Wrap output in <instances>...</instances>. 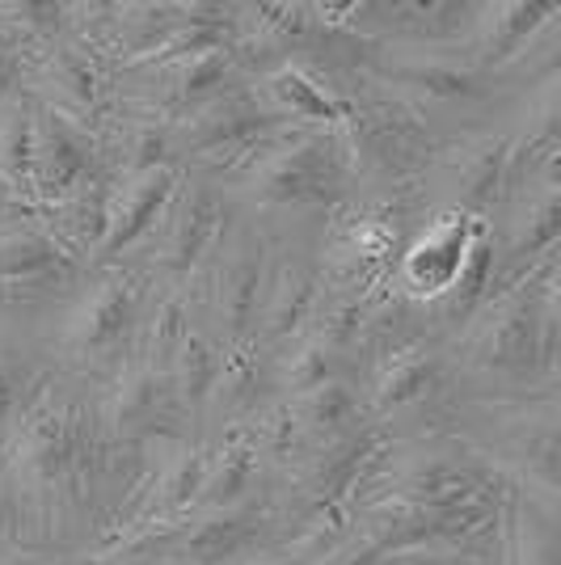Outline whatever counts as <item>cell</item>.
<instances>
[{
	"label": "cell",
	"instance_id": "6da1fadb",
	"mask_svg": "<svg viewBox=\"0 0 561 565\" xmlns=\"http://www.w3.org/2000/svg\"><path fill=\"white\" fill-rule=\"evenodd\" d=\"M89 456H94V439L76 401L55 397V393H39L30 401L13 439V477H18V490L43 515H55L81 494L89 477Z\"/></svg>",
	"mask_w": 561,
	"mask_h": 565
},
{
	"label": "cell",
	"instance_id": "7a4b0ae2",
	"mask_svg": "<svg viewBox=\"0 0 561 565\" xmlns=\"http://www.w3.org/2000/svg\"><path fill=\"white\" fill-rule=\"evenodd\" d=\"M558 351V312L553 296H544V305H532V296H511L502 300L498 312L477 333V363L490 372H532L537 363L553 367Z\"/></svg>",
	"mask_w": 561,
	"mask_h": 565
},
{
	"label": "cell",
	"instance_id": "3957f363",
	"mask_svg": "<svg viewBox=\"0 0 561 565\" xmlns=\"http://www.w3.org/2000/svg\"><path fill=\"white\" fill-rule=\"evenodd\" d=\"M140 326V287L123 275L94 282L81 305L72 308L64 326V347L81 363H110L127 351L131 333Z\"/></svg>",
	"mask_w": 561,
	"mask_h": 565
},
{
	"label": "cell",
	"instance_id": "277c9868",
	"mask_svg": "<svg viewBox=\"0 0 561 565\" xmlns=\"http://www.w3.org/2000/svg\"><path fill=\"white\" fill-rule=\"evenodd\" d=\"M486 228L490 224L477 220V215H440L401 258V282L410 287V296H419V300H447L456 291V282H461V270H465L477 236L486 233Z\"/></svg>",
	"mask_w": 561,
	"mask_h": 565
},
{
	"label": "cell",
	"instance_id": "5b68a950",
	"mask_svg": "<svg viewBox=\"0 0 561 565\" xmlns=\"http://www.w3.org/2000/svg\"><path fill=\"white\" fill-rule=\"evenodd\" d=\"M178 199V178L169 166L157 169H136L123 186L106 199V228H102V241H97V258H118L127 254L136 241L157 228L169 207Z\"/></svg>",
	"mask_w": 561,
	"mask_h": 565
},
{
	"label": "cell",
	"instance_id": "8992f818",
	"mask_svg": "<svg viewBox=\"0 0 561 565\" xmlns=\"http://www.w3.org/2000/svg\"><path fill=\"white\" fill-rule=\"evenodd\" d=\"M334 182H338L334 152L317 136L271 148L250 178V186L262 203H313V199H326Z\"/></svg>",
	"mask_w": 561,
	"mask_h": 565
},
{
	"label": "cell",
	"instance_id": "52a82bcc",
	"mask_svg": "<svg viewBox=\"0 0 561 565\" xmlns=\"http://www.w3.org/2000/svg\"><path fill=\"white\" fill-rule=\"evenodd\" d=\"M94 178V140L60 110L39 115L34 136V194L47 199H76Z\"/></svg>",
	"mask_w": 561,
	"mask_h": 565
},
{
	"label": "cell",
	"instance_id": "ba28073f",
	"mask_svg": "<svg viewBox=\"0 0 561 565\" xmlns=\"http://www.w3.org/2000/svg\"><path fill=\"white\" fill-rule=\"evenodd\" d=\"M224 228V203L215 190H190L187 199L178 203V212L169 220V241H165V266L173 275L194 270L203 254L215 249Z\"/></svg>",
	"mask_w": 561,
	"mask_h": 565
},
{
	"label": "cell",
	"instance_id": "9c48e42d",
	"mask_svg": "<svg viewBox=\"0 0 561 565\" xmlns=\"http://www.w3.org/2000/svg\"><path fill=\"white\" fill-rule=\"evenodd\" d=\"M262 287H266V258H262V241L257 236H241L229 258L220 266V321L229 326L233 338L245 333V326L257 317V300H262Z\"/></svg>",
	"mask_w": 561,
	"mask_h": 565
},
{
	"label": "cell",
	"instance_id": "30bf717a",
	"mask_svg": "<svg viewBox=\"0 0 561 565\" xmlns=\"http://www.w3.org/2000/svg\"><path fill=\"white\" fill-rule=\"evenodd\" d=\"M481 498H490L486 477L461 460H431L405 477V502L422 515H444V511L481 502Z\"/></svg>",
	"mask_w": 561,
	"mask_h": 565
},
{
	"label": "cell",
	"instance_id": "8fae6325",
	"mask_svg": "<svg viewBox=\"0 0 561 565\" xmlns=\"http://www.w3.org/2000/svg\"><path fill=\"white\" fill-rule=\"evenodd\" d=\"M507 178H511V143L507 140H481L465 148V157L456 166V199H461L456 212L481 220V207H490L498 199Z\"/></svg>",
	"mask_w": 561,
	"mask_h": 565
},
{
	"label": "cell",
	"instance_id": "7c38bea8",
	"mask_svg": "<svg viewBox=\"0 0 561 565\" xmlns=\"http://www.w3.org/2000/svg\"><path fill=\"white\" fill-rule=\"evenodd\" d=\"M34 136H39V115L22 97L0 102V186L30 190L34 194Z\"/></svg>",
	"mask_w": 561,
	"mask_h": 565
},
{
	"label": "cell",
	"instance_id": "4fadbf2b",
	"mask_svg": "<svg viewBox=\"0 0 561 565\" xmlns=\"http://www.w3.org/2000/svg\"><path fill=\"white\" fill-rule=\"evenodd\" d=\"M68 262L64 245L43 228L0 233V282H39Z\"/></svg>",
	"mask_w": 561,
	"mask_h": 565
},
{
	"label": "cell",
	"instance_id": "5bb4252c",
	"mask_svg": "<svg viewBox=\"0 0 561 565\" xmlns=\"http://www.w3.org/2000/svg\"><path fill=\"white\" fill-rule=\"evenodd\" d=\"M257 456H262V451H257L254 435L233 430V435L224 439V448L215 451V460H208V477H203V494H199V502H211L215 511L233 507L236 498L250 490V481H254Z\"/></svg>",
	"mask_w": 561,
	"mask_h": 565
},
{
	"label": "cell",
	"instance_id": "9a60e30c",
	"mask_svg": "<svg viewBox=\"0 0 561 565\" xmlns=\"http://www.w3.org/2000/svg\"><path fill=\"white\" fill-rule=\"evenodd\" d=\"M266 89L275 97V110L287 118H300V122H321V127H334L347 118V106L329 94L326 85H317L308 72L300 68H279Z\"/></svg>",
	"mask_w": 561,
	"mask_h": 565
},
{
	"label": "cell",
	"instance_id": "2e32d148",
	"mask_svg": "<svg viewBox=\"0 0 561 565\" xmlns=\"http://www.w3.org/2000/svg\"><path fill=\"white\" fill-rule=\"evenodd\" d=\"M215 376H220V351L208 333L190 330L187 342L173 354V367H169V384L178 388V397L187 401L190 409H203L215 393Z\"/></svg>",
	"mask_w": 561,
	"mask_h": 565
},
{
	"label": "cell",
	"instance_id": "e0dca14e",
	"mask_svg": "<svg viewBox=\"0 0 561 565\" xmlns=\"http://www.w3.org/2000/svg\"><path fill=\"white\" fill-rule=\"evenodd\" d=\"M161 372H152V367H131L127 380L118 384V397H115V414H110V423L118 430H140V426H152L157 418L165 414V405H169V388H165Z\"/></svg>",
	"mask_w": 561,
	"mask_h": 565
},
{
	"label": "cell",
	"instance_id": "ac0fdd59",
	"mask_svg": "<svg viewBox=\"0 0 561 565\" xmlns=\"http://www.w3.org/2000/svg\"><path fill=\"white\" fill-rule=\"evenodd\" d=\"M440 384V363L426 351H401L389 372L375 388V405L380 409H401V405H414V401L431 397Z\"/></svg>",
	"mask_w": 561,
	"mask_h": 565
},
{
	"label": "cell",
	"instance_id": "d6986e66",
	"mask_svg": "<svg viewBox=\"0 0 561 565\" xmlns=\"http://www.w3.org/2000/svg\"><path fill=\"white\" fill-rule=\"evenodd\" d=\"M317 305V282L300 266H283V275L271 287L266 300V333L271 338H287L292 330H300V321H308V312Z\"/></svg>",
	"mask_w": 561,
	"mask_h": 565
},
{
	"label": "cell",
	"instance_id": "ffe728a7",
	"mask_svg": "<svg viewBox=\"0 0 561 565\" xmlns=\"http://www.w3.org/2000/svg\"><path fill=\"white\" fill-rule=\"evenodd\" d=\"M250 536H254V519L236 515V511H220L187 536V557L194 565L224 562V557H236L250 544Z\"/></svg>",
	"mask_w": 561,
	"mask_h": 565
},
{
	"label": "cell",
	"instance_id": "44dd1931",
	"mask_svg": "<svg viewBox=\"0 0 561 565\" xmlns=\"http://www.w3.org/2000/svg\"><path fill=\"white\" fill-rule=\"evenodd\" d=\"M549 4H498L486 18V51L494 60H507L515 51L523 47L540 25L549 22Z\"/></svg>",
	"mask_w": 561,
	"mask_h": 565
},
{
	"label": "cell",
	"instance_id": "7402d4cb",
	"mask_svg": "<svg viewBox=\"0 0 561 565\" xmlns=\"http://www.w3.org/2000/svg\"><path fill=\"white\" fill-rule=\"evenodd\" d=\"M47 76H51V89L64 97L68 110H89V106L97 102V94H102V81H97L94 60L76 47L55 51V55L47 60Z\"/></svg>",
	"mask_w": 561,
	"mask_h": 565
},
{
	"label": "cell",
	"instance_id": "603a6c76",
	"mask_svg": "<svg viewBox=\"0 0 561 565\" xmlns=\"http://www.w3.org/2000/svg\"><path fill=\"white\" fill-rule=\"evenodd\" d=\"M296 418L305 430H321V435H342L347 426L359 418V401L351 397V388L347 384H338V380H329L321 388H313L300 397L296 405Z\"/></svg>",
	"mask_w": 561,
	"mask_h": 565
},
{
	"label": "cell",
	"instance_id": "cb8c5ba5",
	"mask_svg": "<svg viewBox=\"0 0 561 565\" xmlns=\"http://www.w3.org/2000/svg\"><path fill=\"white\" fill-rule=\"evenodd\" d=\"M558 245V186L544 182L537 199H528V212L515 224L511 254L532 258V254H553Z\"/></svg>",
	"mask_w": 561,
	"mask_h": 565
},
{
	"label": "cell",
	"instance_id": "d4e9b609",
	"mask_svg": "<svg viewBox=\"0 0 561 565\" xmlns=\"http://www.w3.org/2000/svg\"><path fill=\"white\" fill-rule=\"evenodd\" d=\"M187 333H190V317H187L182 296L161 300L157 312H152V326H148V363H144V367H152V372L169 376L173 354H178V347L187 342Z\"/></svg>",
	"mask_w": 561,
	"mask_h": 565
},
{
	"label": "cell",
	"instance_id": "484cf974",
	"mask_svg": "<svg viewBox=\"0 0 561 565\" xmlns=\"http://www.w3.org/2000/svg\"><path fill=\"white\" fill-rule=\"evenodd\" d=\"M203 477H208V456H199V451H182L169 469H165V502L169 507H187L190 498L203 494Z\"/></svg>",
	"mask_w": 561,
	"mask_h": 565
},
{
	"label": "cell",
	"instance_id": "4316f807",
	"mask_svg": "<svg viewBox=\"0 0 561 565\" xmlns=\"http://www.w3.org/2000/svg\"><path fill=\"white\" fill-rule=\"evenodd\" d=\"M334 380V359H329V347L326 342H313L305 347L300 354H292V363H287V384L305 397L313 388H321Z\"/></svg>",
	"mask_w": 561,
	"mask_h": 565
},
{
	"label": "cell",
	"instance_id": "83f0119b",
	"mask_svg": "<svg viewBox=\"0 0 561 565\" xmlns=\"http://www.w3.org/2000/svg\"><path fill=\"white\" fill-rule=\"evenodd\" d=\"M224 81V51H199V55H190L182 60V97H208L215 85Z\"/></svg>",
	"mask_w": 561,
	"mask_h": 565
},
{
	"label": "cell",
	"instance_id": "f1b7e54d",
	"mask_svg": "<svg viewBox=\"0 0 561 565\" xmlns=\"http://www.w3.org/2000/svg\"><path fill=\"white\" fill-rule=\"evenodd\" d=\"M18 409V380L9 372V363L0 359V426L9 423V414Z\"/></svg>",
	"mask_w": 561,
	"mask_h": 565
},
{
	"label": "cell",
	"instance_id": "f546056e",
	"mask_svg": "<svg viewBox=\"0 0 561 565\" xmlns=\"http://www.w3.org/2000/svg\"><path fill=\"white\" fill-rule=\"evenodd\" d=\"M329 565H380V548H354V553H342Z\"/></svg>",
	"mask_w": 561,
	"mask_h": 565
},
{
	"label": "cell",
	"instance_id": "4dcf8cb0",
	"mask_svg": "<svg viewBox=\"0 0 561 565\" xmlns=\"http://www.w3.org/2000/svg\"><path fill=\"white\" fill-rule=\"evenodd\" d=\"M0 565H47L39 557H18V553H0Z\"/></svg>",
	"mask_w": 561,
	"mask_h": 565
},
{
	"label": "cell",
	"instance_id": "1f68e13d",
	"mask_svg": "<svg viewBox=\"0 0 561 565\" xmlns=\"http://www.w3.org/2000/svg\"><path fill=\"white\" fill-rule=\"evenodd\" d=\"M4 212H13V194L0 186V215H4Z\"/></svg>",
	"mask_w": 561,
	"mask_h": 565
},
{
	"label": "cell",
	"instance_id": "d6a6232c",
	"mask_svg": "<svg viewBox=\"0 0 561 565\" xmlns=\"http://www.w3.org/2000/svg\"><path fill=\"white\" fill-rule=\"evenodd\" d=\"M4 81H9V68H4V55H0V102H4Z\"/></svg>",
	"mask_w": 561,
	"mask_h": 565
},
{
	"label": "cell",
	"instance_id": "836d02e7",
	"mask_svg": "<svg viewBox=\"0 0 561 565\" xmlns=\"http://www.w3.org/2000/svg\"><path fill=\"white\" fill-rule=\"evenodd\" d=\"M241 565H271V562H241Z\"/></svg>",
	"mask_w": 561,
	"mask_h": 565
},
{
	"label": "cell",
	"instance_id": "e575fe53",
	"mask_svg": "<svg viewBox=\"0 0 561 565\" xmlns=\"http://www.w3.org/2000/svg\"><path fill=\"white\" fill-rule=\"evenodd\" d=\"M182 565H194V562H182Z\"/></svg>",
	"mask_w": 561,
	"mask_h": 565
}]
</instances>
